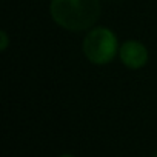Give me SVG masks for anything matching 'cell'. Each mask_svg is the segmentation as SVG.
<instances>
[{
    "label": "cell",
    "mask_w": 157,
    "mask_h": 157,
    "mask_svg": "<svg viewBox=\"0 0 157 157\" xmlns=\"http://www.w3.org/2000/svg\"><path fill=\"white\" fill-rule=\"evenodd\" d=\"M51 16L54 22L69 31H85L100 16L99 0H52Z\"/></svg>",
    "instance_id": "obj_1"
},
{
    "label": "cell",
    "mask_w": 157,
    "mask_h": 157,
    "mask_svg": "<svg viewBox=\"0 0 157 157\" xmlns=\"http://www.w3.org/2000/svg\"><path fill=\"white\" fill-rule=\"evenodd\" d=\"M117 39L108 28H94L83 40V52L96 65L109 63L117 52Z\"/></svg>",
    "instance_id": "obj_2"
},
{
    "label": "cell",
    "mask_w": 157,
    "mask_h": 157,
    "mask_svg": "<svg viewBox=\"0 0 157 157\" xmlns=\"http://www.w3.org/2000/svg\"><path fill=\"white\" fill-rule=\"evenodd\" d=\"M120 60L131 69H139L148 62L146 48L137 40H128L120 46Z\"/></svg>",
    "instance_id": "obj_3"
},
{
    "label": "cell",
    "mask_w": 157,
    "mask_h": 157,
    "mask_svg": "<svg viewBox=\"0 0 157 157\" xmlns=\"http://www.w3.org/2000/svg\"><path fill=\"white\" fill-rule=\"evenodd\" d=\"M0 37H2V40H3V43H2V49H6V45H8V37H6V33H5V31H2Z\"/></svg>",
    "instance_id": "obj_4"
},
{
    "label": "cell",
    "mask_w": 157,
    "mask_h": 157,
    "mask_svg": "<svg viewBox=\"0 0 157 157\" xmlns=\"http://www.w3.org/2000/svg\"><path fill=\"white\" fill-rule=\"evenodd\" d=\"M60 157H74V155H69V154H63V155H60Z\"/></svg>",
    "instance_id": "obj_5"
},
{
    "label": "cell",
    "mask_w": 157,
    "mask_h": 157,
    "mask_svg": "<svg viewBox=\"0 0 157 157\" xmlns=\"http://www.w3.org/2000/svg\"><path fill=\"white\" fill-rule=\"evenodd\" d=\"M154 157H157V152H155V154H154Z\"/></svg>",
    "instance_id": "obj_6"
}]
</instances>
